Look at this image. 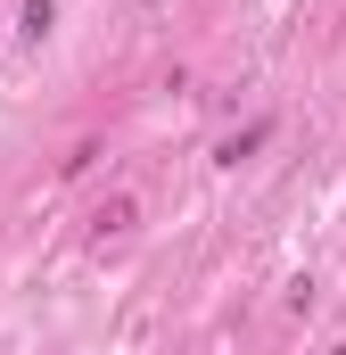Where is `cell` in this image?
I'll use <instances>...</instances> for the list:
<instances>
[{
    "mask_svg": "<svg viewBox=\"0 0 346 355\" xmlns=\"http://www.w3.org/2000/svg\"><path fill=\"white\" fill-rule=\"evenodd\" d=\"M50 25H58V0H25V33H33V42H42V33H50Z\"/></svg>",
    "mask_w": 346,
    "mask_h": 355,
    "instance_id": "1",
    "label": "cell"
},
{
    "mask_svg": "<svg viewBox=\"0 0 346 355\" xmlns=\"http://www.w3.org/2000/svg\"><path fill=\"white\" fill-rule=\"evenodd\" d=\"M330 355H346V347H330Z\"/></svg>",
    "mask_w": 346,
    "mask_h": 355,
    "instance_id": "3",
    "label": "cell"
},
{
    "mask_svg": "<svg viewBox=\"0 0 346 355\" xmlns=\"http://www.w3.org/2000/svg\"><path fill=\"white\" fill-rule=\"evenodd\" d=\"M264 132H272V124H248V132H239V141H223V166H239V157H248V149H256Z\"/></svg>",
    "mask_w": 346,
    "mask_h": 355,
    "instance_id": "2",
    "label": "cell"
}]
</instances>
